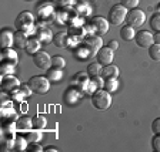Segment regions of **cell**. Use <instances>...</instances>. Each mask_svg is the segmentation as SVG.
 I'll list each match as a JSON object with an SVG mask.
<instances>
[{"instance_id": "obj_1", "label": "cell", "mask_w": 160, "mask_h": 152, "mask_svg": "<svg viewBox=\"0 0 160 152\" xmlns=\"http://www.w3.org/2000/svg\"><path fill=\"white\" fill-rule=\"evenodd\" d=\"M14 27L19 31H24L27 36H33L37 34V26L34 24V16L30 12H22L17 14L16 20H14Z\"/></svg>"}, {"instance_id": "obj_2", "label": "cell", "mask_w": 160, "mask_h": 152, "mask_svg": "<svg viewBox=\"0 0 160 152\" xmlns=\"http://www.w3.org/2000/svg\"><path fill=\"white\" fill-rule=\"evenodd\" d=\"M92 105L99 111H106L112 105V94L107 93L104 88L96 90L92 94Z\"/></svg>"}, {"instance_id": "obj_3", "label": "cell", "mask_w": 160, "mask_h": 152, "mask_svg": "<svg viewBox=\"0 0 160 152\" xmlns=\"http://www.w3.org/2000/svg\"><path fill=\"white\" fill-rule=\"evenodd\" d=\"M50 80L46 76H34L29 80V85L32 87L33 93L39 95H44L50 91Z\"/></svg>"}, {"instance_id": "obj_4", "label": "cell", "mask_w": 160, "mask_h": 152, "mask_svg": "<svg viewBox=\"0 0 160 152\" xmlns=\"http://www.w3.org/2000/svg\"><path fill=\"white\" fill-rule=\"evenodd\" d=\"M127 12L129 10L123 6V4H114L109 12V17L107 20L110 21V24H114V26H120L122 23L126 21V17H127Z\"/></svg>"}, {"instance_id": "obj_5", "label": "cell", "mask_w": 160, "mask_h": 152, "mask_svg": "<svg viewBox=\"0 0 160 152\" xmlns=\"http://www.w3.org/2000/svg\"><path fill=\"white\" fill-rule=\"evenodd\" d=\"M82 44L89 50L90 57L92 56L96 57V54L99 53V50L103 47V40H102V36H99V34H90V36L84 37Z\"/></svg>"}, {"instance_id": "obj_6", "label": "cell", "mask_w": 160, "mask_h": 152, "mask_svg": "<svg viewBox=\"0 0 160 152\" xmlns=\"http://www.w3.org/2000/svg\"><path fill=\"white\" fill-rule=\"evenodd\" d=\"M126 21H127L129 26L134 27V29H139V27L143 26L144 21H146V13H144L143 10H140V9L129 10V12H127Z\"/></svg>"}, {"instance_id": "obj_7", "label": "cell", "mask_w": 160, "mask_h": 152, "mask_svg": "<svg viewBox=\"0 0 160 152\" xmlns=\"http://www.w3.org/2000/svg\"><path fill=\"white\" fill-rule=\"evenodd\" d=\"M33 63L34 66L39 70H43V71H47V70L52 67V57L47 51H43L40 50L33 56Z\"/></svg>"}, {"instance_id": "obj_8", "label": "cell", "mask_w": 160, "mask_h": 152, "mask_svg": "<svg viewBox=\"0 0 160 152\" xmlns=\"http://www.w3.org/2000/svg\"><path fill=\"white\" fill-rule=\"evenodd\" d=\"M0 113H2V121L6 122V121H16L19 117L16 114V109L13 107V99H6L2 103V108H0Z\"/></svg>"}, {"instance_id": "obj_9", "label": "cell", "mask_w": 160, "mask_h": 152, "mask_svg": "<svg viewBox=\"0 0 160 152\" xmlns=\"http://www.w3.org/2000/svg\"><path fill=\"white\" fill-rule=\"evenodd\" d=\"M0 85H2V91H3L4 94H12L14 90L19 88L22 84H20V81L13 74H10V76H2V83H0Z\"/></svg>"}, {"instance_id": "obj_10", "label": "cell", "mask_w": 160, "mask_h": 152, "mask_svg": "<svg viewBox=\"0 0 160 152\" xmlns=\"http://www.w3.org/2000/svg\"><path fill=\"white\" fill-rule=\"evenodd\" d=\"M134 41L142 48H149L152 44H154L153 33H150L149 30H140V31L136 33V36H134Z\"/></svg>"}, {"instance_id": "obj_11", "label": "cell", "mask_w": 160, "mask_h": 152, "mask_svg": "<svg viewBox=\"0 0 160 152\" xmlns=\"http://www.w3.org/2000/svg\"><path fill=\"white\" fill-rule=\"evenodd\" d=\"M54 9L52 6V3H40L39 6L36 7V16L39 20H43V21H47V20H53L54 17Z\"/></svg>"}, {"instance_id": "obj_12", "label": "cell", "mask_w": 160, "mask_h": 152, "mask_svg": "<svg viewBox=\"0 0 160 152\" xmlns=\"http://www.w3.org/2000/svg\"><path fill=\"white\" fill-rule=\"evenodd\" d=\"M90 24L93 26L94 29V33L99 34V36H103L109 31V27H110V21L107 19H104L103 16H94L90 21Z\"/></svg>"}, {"instance_id": "obj_13", "label": "cell", "mask_w": 160, "mask_h": 152, "mask_svg": "<svg viewBox=\"0 0 160 152\" xmlns=\"http://www.w3.org/2000/svg\"><path fill=\"white\" fill-rule=\"evenodd\" d=\"M82 97H83V93H82L79 88L70 85L63 94V101L66 104H69V105H74Z\"/></svg>"}, {"instance_id": "obj_14", "label": "cell", "mask_w": 160, "mask_h": 152, "mask_svg": "<svg viewBox=\"0 0 160 152\" xmlns=\"http://www.w3.org/2000/svg\"><path fill=\"white\" fill-rule=\"evenodd\" d=\"M97 57V61H99L102 66H109V64L113 63L114 60V51L112 48H109V47H102V48L99 50V53L96 54Z\"/></svg>"}, {"instance_id": "obj_15", "label": "cell", "mask_w": 160, "mask_h": 152, "mask_svg": "<svg viewBox=\"0 0 160 152\" xmlns=\"http://www.w3.org/2000/svg\"><path fill=\"white\" fill-rule=\"evenodd\" d=\"M89 83H90V76L87 74V71L86 73H82V71H80V73H77L76 76L73 77L72 85L76 87V88H79L80 91H83V94H84V91H86Z\"/></svg>"}, {"instance_id": "obj_16", "label": "cell", "mask_w": 160, "mask_h": 152, "mask_svg": "<svg viewBox=\"0 0 160 152\" xmlns=\"http://www.w3.org/2000/svg\"><path fill=\"white\" fill-rule=\"evenodd\" d=\"M0 61H2V63H10V64L17 66V63H19L17 51L13 50L12 47H10V48H3L2 50V54H0Z\"/></svg>"}, {"instance_id": "obj_17", "label": "cell", "mask_w": 160, "mask_h": 152, "mask_svg": "<svg viewBox=\"0 0 160 152\" xmlns=\"http://www.w3.org/2000/svg\"><path fill=\"white\" fill-rule=\"evenodd\" d=\"M0 44H2V48H10V47L14 46V33L12 30H2V34H0Z\"/></svg>"}, {"instance_id": "obj_18", "label": "cell", "mask_w": 160, "mask_h": 152, "mask_svg": "<svg viewBox=\"0 0 160 152\" xmlns=\"http://www.w3.org/2000/svg\"><path fill=\"white\" fill-rule=\"evenodd\" d=\"M17 131L20 132H29L30 129H33V118L30 117H19L16 119Z\"/></svg>"}, {"instance_id": "obj_19", "label": "cell", "mask_w": 160, "mask_h": 152, "mask_svg": "<svg viewBox=\"0 0 160 152\" xmlns=\"http://www.w3.org/2000/svg\"><path fill=\"white\" fill-rule=\"evenodd\" d=\"M27 41H29V36H27L24 31H19L17 30L14 33V47L17 50H24L27 46Z\"/></svg>"}, {"instance_id": "obj_20", "label": "cell", "mask_w": 160, "mask_h": 152, "mask_svg": "<svg viewBox=\"0 0 160 152\" xmlns=\"http://www.w3.org/2000/svg\"><path fill=\"white\" fill-rule=\"evenodd\" d=\"M36 37L42 41V43H50V41H53L54 34L49 27H40V29H37V36Z\"/></svg>"}, {"instance_id": "obj_21", "label": "cell", "mask_w": 160, "mask_h": 152, "mask_svg": "<svg viewBox=\"0 0 160 152\" xmlns=\"http://www.w3.org/2000/svg\"><path fill=\"white\" fill-rule=\"evenodd\" d=\"M120 70L117 66H113V64H109V66H103V70H102V77L104 80L107 78H119Z\"/></svg>"}, {"instance_id": "obj_22", "label": "cell", "mask_w": 160, "mask_h": 152, "mask_svg": "<svg viewBox=\"0 0 160 152\" xmlns=\"http://www.w3.org/2000/svg\"><path fill=\"white\" fill-rule=\"evenodd\" d=\"M42 48V41H40L37 37H30L29 41H27V46H26V53L30 54V56H34L37 51H40Z\"/></svg>"}, {"instance_id": "obj_23", "label": "cell", "mask_w": 160, "mask_h": 152, "mask_svg": "<svg viewBox=\"0 0 160 152\" xmlns=\"http://www.w3.org/2000/svg\"><path fill=\"white\" fill-rule=\"evenodd\" d=\"M46 77L50 80V83H60L63 80V70L52 67L46 71Z\"/></svg>"}, {"instance_id": "obj_24", "label": "cell", "mask_w": 160, "mask_h": 152, "mask_svg": "<svg viewBox=\"0 0 160 152\" xmlns=\"http://www.w3.org/2000/svg\"><path fill=\"white\" fill-rule=\"evenodd\" d=\"M53 43H54V46L59 47V48H66V47L69 46V33L62 31V33L54 34Z\"/></svg>"}, {"instance_id": "obj_25", "label": "cell", "mask_w": 160, "mask_h": 152, "mask_svg": "<svg viewBox=\"0 0 160 152\" xmlns=\"http://www.w3.org/2000/svg\"><path fill=\"white\" fill-rule=\"evenodd\" d=\"M134 36H136L134 27L126 24V26H123L120 29V37H122V40H124V41H132V40H134Z\"/></svg>"}, {"instance_id": "obj_26", "label": "cell", "mask_w": 160, "mask_h": 152, "mask_svg": "<svg viewBox=\"0 0 160 152\" xmlns=\"http://www.w3.org/2000/svg\"><path fill=\"white\" fill-rule=\"evenodd\" d=\"M73 54H74V57H76V60H79V61H84V60H87L90 57L89 50H87L86 47L83 46V44H79V46H76Z\"/></svg>"}, {"instance_id": "obj_27", "label": "cell", "mask_w": 160, "mask_h": 152, "mask_svg": "<svg viewBox=\"0 0 160 152\" xmlns=\"http://www.w3.org/2000/svg\"><path fill=\"white\" fill-rule=\"evenodd\" d=\"M27 146H29V141H27L26 136H16V138H14L13 151H16V152L27 151Z\"/></svg>"}, {"instance_id": "obj_28", "label": "cell", "mask_w": 160, "mask_h": 152, "mask_svg": "<svg viewBox=\"0 0 160 152\" xmlns=\"http://www.w3.org/2000/svg\"><path fill=\"white\" fill-rule=\"evenodd\" d=\"M102 70H103V66L99 61H93L87 66V74L90 76V78L96 76H102Z\"/></svg>"}, {"instance_id": "obj_29", "label": "cell", "mask_w": 160, "mask_h": 152, "mask_svg": "<svg viewBox=\"0 0 160 152\" xmlns=\"http://www.w3.org/2000/svg\"><path fill=\"white\" fill-rule=\"evenodd\" d=\"M47 127V118L42 114H37V115L33 117V128L34 129H44Z\"/></svg>"}, {"instance_id": "obj_30", "label": "cell", "mask_w": 160, "mask_h": 152, "mask_svg": "<svg viewBox=\"0 0 160 152\" xmlns=\"http://www.w3.org/2000/svg\"><path fill=\"white\" fill-rule=\"evenodd\" d=\"M103 88L106 90L107 93H116L117 88H119V81H117V78H107L104 80V85Z\"/></svg>"}, {"instance_id": "obj_31", "label": "cell", "mask_w": 160, "mask_h": 152, "mask_svg": "<svg viewBox=\"0 0 160 152\" xmlns=\"http://www.w3.org/2000/svg\"><path fill=\"white\" fill-rule=\"evenodd\" d=\"M74 12H77L79 14H83V16H89L90 12H92V7H90V4L87 3L86 0H82V2L76 6V10H74Z\"/></svg>"}, {"instance_id": "obj_32", "label": "cell", "mask_w": 160, "mask_h": 152, "mask_svg": "<svg viewBox=\"0 0 160 152\" xmlns=\"http://www.w3.org/2000/svg\"><path fill=\"white\" fill-rule=\"evenodd\" d=\"M27 135H26V138H27V141L29 142H39L40 139L43 138L42 136V132H40V129H30L29 132H26Z\"/></svg>"}, {"instance_id": "obj_33", "label": "cell", "mask_w": 160, "mask_h": 152, "mask_svg": "<svg viewBox=\"0 0 160 152\" xmlns=\"http://www.w3.org/2000/svg\"><path fill=\"white\" fill-rule=\"evenodd\" d=\"M149 57L153 61H160V44H152L149 47Z\"/></svg>"}, {"instance_id": "obj_34", "label": "cell", "mask_w": 160, "mask_h": 152, "mask_svg": "<svg viewBox=\"0 0 160 152\" xmlns=\"http://www.w3.org/2000/svg\"><path fill=\"white\" fill-rule=\"evenodd\" d=\"M52 67L63 70L64 67H66V60H64L62 56H59V54H57V56H53L52 57Z\"/></svg>"}, {"instance_id": "obj_35", "label": "cell", "mask_w": 160, "mask_h": 152, "mask_svg": "<svg viewBox=\"0 0 160 152\" xmlns=\"http://www.w3.org/2000/svg\"><path fill=\"white\" fill-rule=\"evenodd\" d=\"M14 70H16V66L10 63H2L0 66V73L2 76H10V74H14Z\"/></svg>"}, {"instance_id": "obj_36", "label": "cell", "mask_w": 160, "mask_h": 152, "mask_svg": "<svg viewBox=\"0 0 160 152\" xmlns=\"http://www.w3.org/2000/svg\"><path fill=\"white\" fill-rule=\"evenodd\" d=\"M150 29L154 31H160V13H154L149 20Z\"/></svg>"}, {"instance_id": "obj_37", "label": "cell", "mask_w": 160, "mask_h": 152, "mask_svg": "<svg viewBox=\"0 0 160 152\" xmlns=\"http://www.w3.org/2000/svg\"><path fill=\"white\" fill-rule=\"evenodd\" d=\"M10 97H12V99H13L14 103H22V101L26 98V95L23 94V91H22V88H20V87L14 90L13 93L10 94Z\"/></svg>"}, {"instance_id": "obj_38", "label": "cell", "mask_w": 160, "mask_h": 152, "mask_svg": "<svg viewBox=\"0 0 160 152\" xmlns=\"http://www.w3.org/2000/svg\"><path fill=\"white\" fill-rule=\"evenodd\" d=\"M140 0H120V4H123L127 10H133L139 6Z\"/></svg>"}, {"instance_id": "obj_39", "label": "cell", "mask_w": 160, "mask_h": 152, "mask_svg": "<svg viewBox=\"0 0 160 152\" xmlns=\"http://www.w3.org/2000/svg\"><path fill=\"white\" fill-rule=\"evenodd\" d=\"M92 81H93V84L96 85V88L97 90H100V88H103V85H104V78L102 76H96V77H92Z\"/></svg>"}, {"instance_id": "obj_40", "label": "cell", "mask_w": 160, "mask_h": 152, "mask_svg": "<svg viewBox=\"0 0 160 152\" xmlns=\"http://www.w3.org/2000/svg\"><path fill=\"white\" fill-rule=\"evenodd\" d=\"M27 151L29 152H42V151H44V148L43 146H40L37 142H29Z\"/></svg>"}, {"instance_id": "obj_41", "label": "cell", "mask_w": 160, "mask_h": 152, "mask_svg": "<svg viewBox=\"0 0 160 152\" xmlns=\"http://www.w3.org/2000/svg\"><path fill=\"white\" fill-rule=\"evenodd\" d=\"M152 132L154 135H160V118H156L152 122Z\"/></svg>"}, {"instance_id": "obj_42", "label": "cell", "mask_w": 160, "mask_h": 152, "mask_svg": "<svg viewBox=\"0 0 160 152\" xmlns=\"http://www.w3.org/2000/svg\"><path fill=\"white\" fill-rule=\"evenodd\" d=\"M152 146L156 152H160V135H154L152 139Z\"/></svg>"}, {"instance_id": "obj_43", "label": "cell", "mask_w": 160, "mask_h": 152, "mask_svg": "<svg viewBox=\"0 0 160 152\" xmlns=\"http://www.w3.org/2000/svg\"><path fill=\"white\" fill-rule=\"evenodd\" d=\"M20 88H22V91H23V94L26 97H30L32 94H33V90H32V87L29 85V83H27V84H22V85H20Z\"/></svg>"}, {"instance_id": "obj_44", "label": "cell", "mask_w": 160, "mask_h": 152, "mask_svg": "<svg viewBox=\"0 0 160 152\" xmlns=\"http://www.w3.org/2000/svg\"><path fill=\"white\" fill-rule=\"evenodd\" d=\"M107 47L109 48H112L113 51H116L117 48H119V43H117L116 40H112V41H109V44H107Z\"/></svg>"}, {"instance_id": "obj_45", "label": "cell", "mask_w": 160, "mask_h": 152, "mask_svg": "<svg viewBox=\"0 0 160 152\" xmlns=\"http://www.w3.org/2000/svg\"><path fill=\"white\" fill-rule=\"evenodd\" d=\"M153 40H154V44H160V31H156L153 34Z\"/></svg>"}, {"instance_id": "obj_46", "label": "cell", "mask_w": 160, "mask_h": 152, "mask_svg": "<svg viewBox=\"0 0 160 152\" xmlns=\"http://www.w3.org/2000/svg\"><path fill=\"white\" fill-rule=\"evenodd\" d=\"M44 151H46V152H57V151H59V149H57L56 146L50 145V146H46V148H44Z\"/></svg>"}, {"instance_id": "obj_47", "label": "cell", "mask_w": 160, "mask_h": 152, "mask_svg": "<svg viewBox=\"0 0 160 152\" xmlns=\"http://www.w3.org/2000/svg\"><path fill=\"white\" fill-rule=\"evenodd\" d=\"M156 10H157V13H160V2H159V4H157V7H156Z\"/></svg>"}, {"instance_id": "obj_48", "label": "cell", "mask_w": 160, "mask_h": 152, "mask_svg": "<svg viewBox=\"0 0 160 152\" xmlns=\"http://www.w3.org/2000/svg\"><path fill=\"white\" fill-rule=\"evenodd\" d=\"M50 2H52V3H59L60 0H50Z\"/></svg>"}, {"instance_id": "obj_49", "label": "cell", "mask_w": 160, "mask_h": 152, "mask_svg": "<svg viewBox=\"0 0 160 152\" xmlns=\"http://www.w3.org/2000/svg\"><path fill=\"white\" fill-rule=\"evenodd\" d=\"M26 2H29V0H26Z\"/></svg>"}, {"instance_id": "obj_50", "label": "cell", "mask_w": 160, "mask_h": 152, "mask_svg": "<svg viewBox=\"0 0 160 152\" xmlns=\"http://www.w3.org/2000/svg\"><path fill=\"white\" fill-rule=\"evenodd\" d=\"M79 2H82V0H79Z\"/></svg>"}]
</instances>
